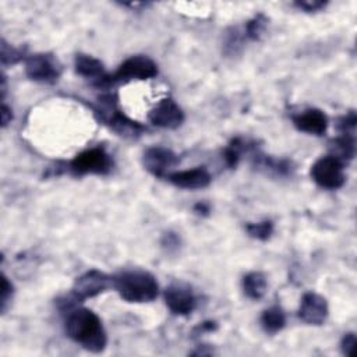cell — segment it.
Here are the masks:
<instances>
[{
	"label": "cell",
	"mask_w": 357,
	"mask_h": 357,
	"mask_svg": "<svg viewBox=\"0 0 357 357\" xmlns=\"http://www.w3.org/2000/svg\"><path fill=\"white\" fill-rule=\"evenodd\" d=\"M74 67L79 75L85 77L86 79H91V84L96 88L100 86V84L103 82V79L107 75L102 61L95 59L93 56H89L85 53H78L75 56Z\"/></svg>",
	"instance_id": "15"
},
{
	"label": "cell",
	"mask_w": 357,
	"mask_h": 357,
	"mask_svg": "<svg viewBox=\"0 0 357 357\" xmlns=\"http://www.w3.org/2000/svg\"><path fill=\"white\" fill-rule=\"evenodd\" d=\"M13 284L8 280V278L3 273L1 275V290H0V311L4 314L11 298H13Z\"/></svg>",
	"instance_id": "24"
},
{
	"label": "cell",
	"mask_w": 357,
	"mask_h": 357,
	"mask_svg": "<svg viewBox=\"0 0 357 357\" xmlns=\"http://www.w3.org/2000/svg\"><path fill=\"white\" fill-rule=\"evenodd\" d=\"M344 165L333 158L332 155H326L319 158L312 166H311V178L325 190H337L340 188L344 181Z\"/></svg>",
	"instance_id": "7"
},
{
	"label": "cell",
	"mask_w": 357,
	"mask_h": 357,
	"mask_svg": "<svg viewBox=\"0 0 357 357\" xmlns=\"http://www.w3.org/2000/svg\"><path fill=\"white\" fill-rule=\"evenodd\" d=\"M162 245L165 248H167V251H172V250H177L178 245H180V240L177 237L176 233H165L163 237H162Z\"/></svg>",
	"instance_id": "28"
},
{
	"label": "cell",
	"mask_w": 357,
	"mask_h": 357,
	"mask_svg": "<svg viewBox=\"0 0 357 357\" xmlns=\"http://www.w3.org/2000/svg\"><path fill=\"white\" fill-rule=\"evenodd\" d=\"M25 74L39 84H54L61 75V64L49 53H36L25 59Z\"/></svg>",
	"instance_id": "6"
},
{
	"label": "cell",
	"mask_w": 357,
	"mask_h": 357,
	"mask_svg": "<svg viewBox=\"0 0 357 357\" xmlns=\"http://www.w3.org/2000/svg\"><path fill=\"white\" fill-rule=\"evenodd\" d=\"M268 290V280L262 272H248L243 278V291L251 300H259Z\"/></svg>",
	"instance_id": "17"
},
{
	"label": "cell",
	"mask_w": 357,
	"mask_h": 357,
	"mask_svg": "<svg viewBox=\"0 0 357 357\" xmlns=\"http://www.w3.org/2000/svg\"><path fill=\"white\" fill-rule=\"evenodd\" d=\"M156 75H158L156 63L148 56L137 54L124 60L114 73L107 74L99 89H107L116 84H126L130 81L151 79Z\"/></svg>",
	"instance_id": "4"
},
{
	"label": "cell",
	"mask_w": 357,
	"mask_h": 357,
	"mask_svg": "<svg viewBox=\"0 0 357 357\" xmlns=\"http://www.w3.org/2000/svg\"><path fill=\"white\" fill-rule=\"evenodd\" d=\"M326 4L328 3L324 0H297L293 3L294 7L305 11V13H317L319 10H324L326 7Z\"/></svg>",
	"instance_id": "25"
},
{
	"label": "cell",
	"mask_w": 357,
	"mask_h": 357,
	"mask_svg": "<svg viewBox=\"0 0 357 357\" xmlns=\"http://www.w3.org/2000/svg\"><path fill=\"white\" fill-rule=\"evenodd\" d=\"M66 332L71 340L92 353L106 349L107 335L100 318L91 310L75 307L66 315Z\"/></svg>",
	"instance_id": "1"
},
{
	"label": "cell",
	"mask_w": 357,
	"mask_h": 357,
	"mask_svg": "<svg viewBox=\"0 0 357 357\" xmlns=\"http://www.w3.org/2000/svg\"><path fill=\"white\" fill-rule=\"evenodd\" d=\"M0 49H1L0 50V59H1L3 66H8V64L13 66V64L25 59V52L22 49L8 45L4 39H1Z\"/></svg>",
	"instance_id": "22"
},
{
	"label": "cell",
	"mask_w": 357,
	"mask_h": 357,
	"mask_svg": "<svg viewBox=\"0 0 357 357\" xmlns=\"http://www.w3.org/2000/svg\"><path fill=\"white\" fill-rule=\"evenodd\" d=\"M166 180L173 185L184 190H199L205 188L211 184V174L205 167H194L188 170H178L172 172L166 176Z\"/></svg>",
	"instance_id": "14"
},
{
	"label": "cell",
	"mask_w": 357,
	"mask_h": 357,
	"mask_svg": "<svg viewBox=\"0 0 357 357\" xmlns=\"http://www.w3.org/2000/svg\"><path fill=\"white\" fill-rule=\"evenodd\" d=\"M268 26V18L262 13L255 14L251 20L247 21L245 29H244V36L248 38L250 40H259L261 36L265 33Z\"/></svg>",
	"instance_id": "20"
},
{
	"label": "cell",
	"mask_w": 357,
	"mask_h": 357,
	"mask_svg": "<svg viewBox=\"0 0 357 357\" xmlns=\"http://www.w3.org/2000/svg\"><path fill=\"white\" fill-rule=\"evenodd\" d=\"M216 329H218V324L215 321H204L202 324H199L198 326L194 328L192 335L198 336V335H202V333H206V332H213Z\"/></svg>",
	"instance_id": "29"
},
{
	"label": "cell",
	"mask_w": 357,
	"mask_h": 357,
	"mask_svg": "<svg viewBox=\"0 0 357 357\" xmlns=\"http://www.w3.org/2000/svg\"><path fill=\"white\" fill-rule=\"evenodd\" d=\"M261 325L266 333H276L282 331L286 325L284 311L278 305L266 308L261 315Z\"/></svg>",
	"instance_id": "18"
},
{
	"label": "cell",
	"mask_w": 357,
	"mask_h": 357,
	"mask_svg": "<svg viewBox=\"0 0 357 357\" xmlns=\"http://www.w3.org/2000/svg\"><path fill=\"white\" fill-rule=\"evenodd\" d=\"M165 304L174 315H188L197 307V298L188 286L181 283H173L165 289Z\"/></svg>",
	"instance_id": "11"
},
{
	"label": "cell",
	"mask_w": 357,
	"mask_h": 357,
	"mask_svg": "<svg viewBox=\"0 0 357 357\" xmlns=\"http://www.w3.org/2000/svg\"><path fill=\"white\" fill-rule=\"evenodd\" d=\"M329 155L340 160L343 165L349 163L356 153V141L353 134H340L329 142Z\"/></svg>",
	"instance_id": "16"
},
{
	"label": "cell",
	"mask_w": 357,
	"mask_h": 357,
	"mask_svg": "<svg viewBox=\"0 0 357 357\" xmlns=\"http://www.w3.org/2000/svg\"><path fill=\"white\" fill-rule=\"evenodd\" d=\"M95 114L99 120L106 124L110 130L124 138H138L145 127L138 121L126 116L117 105V96L113 93H106L98 99L95 106Z\"/></svg>",
	"instance_id": "3"
},
{
	"label": "cell",
	"mask_w": 357,
	"mask_h": 357,
	"mask_svg": "<svg viewBox=\"0 0 357 357\" xmlns=\"http://www.w3.org/2000/svg\"><path fill=\"white\" fill-rule=\"evenodd\" d=\"M254 146L255 145H250L247 141H244L240 137L233 138L223 151V159H225V163L227 165V167H230V169L236 167L238 165L241 155Z\"/></svg>",
	"instance_id": "19"
},
{
	"label": "cell",
	"mask_w": 357,
	"mask_h": 357,
	"mask_svg": "<svg viewBox=\"0 0 357 357\" xmlns=\"http://www.w3.org/2000/svg\"><path fill=\"white\" fill-rule=\"evenodd\" d=\"M329 314L328 301L318 293H304L298 307V318L308 325H322Z\"/></svg>",
	"instance_id": "12"
},
{
	"label": "cell",
	"mask_w": 357,
	"mask_h": 357,
	"mask_svg": "<svg viewBox=\"0 0 357 357\" xmlns=\"http://www.w3.org/2000/svg\"><path fill=\"white\" fill-rule=\"evenodd\" d=\"M209 205L206 202H198L194 205V212H197L198 215H202V216H206L209 213Z\"/></svg>",
	"instance_id": "31"
},
{
	"label": "cell",
	"mask_w": 357,
	"mask_h": 357,
	"mask_svg": "<svg viewBox=\"0 0 357 357\" xmlns=\"http://www.w3.org/2000/svg\"><path fill=\"white\" fill-rule=\"evenodd\" d=\"M356 123H357L356 112L350 110L336 120V128L340 131V134H353L356 128Z\"/></svg>",
	"instance_id": "23"
},
{
	"label": "cell",
	"mask_w": 357,
	"mask_h": 357,
	"mask_svg": "<svg viewBox=\"0 0 357 357\" xmlns=\"http://www.w3.org/2000/svg\"><path fill=\"white\" fill-rule=\"evenodd\" d=\"M178 163V155L165 146H151L142 155V165L146 172L159 178H166Z\"/></svg>",
	"instance_id": "9"
},
{
	"label": "cell",
	"mask_w": 357,
	"mask_h": 357,
	"mask_svg": "<svg viewBox=\"0 0 357 357\" xmlns=\"http://www.w3.org/2000/svg\"><path fill=\"white\" fill-rule=\"evenodd\" d=\"M0 114H1V127H6L11 121L13 113H11V109L6 105L4 100H1V112H0Z\"/></svg>",
	"instance_id": "30"
},
{
	"label": "cell",
	"mask_w": 357,
	"mask_h": 357,
	"mask_svg": "<svg viewBox=\"0 0 357 357\" xmlns=\"http://www.w3.org/2000/svg\"><path fill=\"white\" fill-rule=\"evenodd\" d=\"M148 120L159 128L174 130L183 124L184 112L172 98H165L151 109Z\"/></svg>",
	"instance_id": "10"
},
{
	"label": "cell",
	"mask_w": 357,
	"mask_h": 357,
	"mask_svg": "<svg viewBox=\"0 0 357 357\" xmlns=\"http://www.w3.org/2000/svg\"><path fill=\"white\" fill-rule=\"evenodd\" d=\"M356 346V333L354 332H347L343 335L342 340H340V350L344 356H351L353 350Z\"/></svg>",
	"instance_id": "26"
},
{
	"label": "cell",
	"mask_w": 357,
	"mask_h": 357,
	"mask_svg": "<svg viewBox=\"0 0 357 357\" xmlns=\"http://www.w3.org/2000/svg\"><path fill=\"white\" fill-rule=\"evenodd\" d=\"M245 231L250 237L261 241H266L271 238L273 233V223L271 220H261V222H250L245 225Z\"/></svg>",
	"instance_id": "21"
},
{
	"label": "cell",
	"mask_w": 357,
	"mask_h": 357,
	"mask_svg": "<svg viewBox=\"0 0 357 357\" xmlns=\"http://www.w3.org/2000/svg\"><path fill=\"white\" fill-rule=\"evenodd\" d=\"M110 287H113V276L98 269H91L75 279L71 294L81 303L86 298L99 296Z\"/></svg>",
	"instance_id": "8"
},
{
	"label": "cell",
	"mask_w": 357,
	"mask_h": 357,
	"mask_svg": "<svg viewBox=\"0 0 357 357\" xmlns=\"http://www.w3.org/2000/svg\"><path fill=\"white\" fill-rule=\"evenodd\" d=\"M113 169L112 156L100 146L89 148L74 156L67 165L66 170H68L73 176H86V174H98L105 176L109 174Z\"/></svg>",
	"instance_id": "5"
},
{
	"label": "cell",
	"mask_w": 357,
	"mask_h": 357,
	"mask_svg": "<svg viewBox=\"0 0 357 357\" xmlns=\"http://www.w3.org/2000/svg\"><path fill=\"white\" fill-rule=\"evenodd\" d=\"M113 289L128 303H149L159 294L156 278L146 271H123L113 276Z\"/></svg>",
	"instance_id": "2"
},
{
	"label": "cell",
	"mask_w": 357,
	"mask_h": 357,
	"mask_svg": "<svg viewBox=\"0 0 357 357\" xmlns=\"http://www.w3.org/2000/svg\"><path fill=\"white\" fill-rule=\"evenodd\" d=\"M238 47H241V36L238 35L237 29H233V32L229 33L227 36V40L225 43V50L233 54V53H237Z\"/></svg>",
	"instance_id": "27"
},
{
	"label": "cell",
	"mask_w": 357,
	"mask_h": 357,
	"mask_svg": "<svg viewBox=\"0 0 357 357\" xmlns=\"http://www.w3.org/2000/svg\"><path fill=\"white\" fill-rule=\"evenodd\" d=\"M291 121L298 131L317 137L324 135L328 130V117L317 107H307L291 114Z\"/></svg>",
	"instance_id": "13"
}]
</instances>
